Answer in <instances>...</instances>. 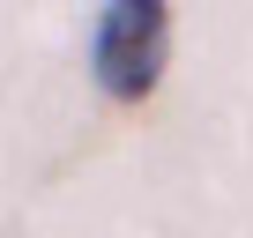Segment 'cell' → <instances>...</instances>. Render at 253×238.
<instances>
[{"instance_id": "obj_1", "label": "cell", "mask_w": 253, "mask_h": 238, "mask_svg": "<svg viewBox=\"0 0 253 238\" xmlns=\"http://www.w3.org/2000/svg\"><path fill=\"white\" fill-rule=\"evenodd\" d=\"M164 45H171V15L164 0H104L97 38H89V67L97 89L112 104H142L164 75Z\"/></svg>"}]
</instances>
